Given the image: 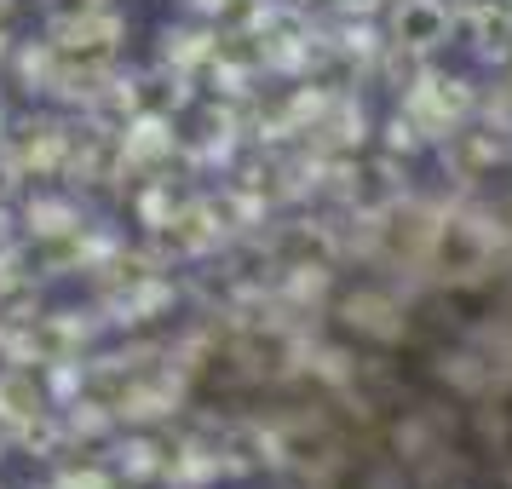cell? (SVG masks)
Returning a JSON list of instances; mask_svg holds the SVG:
<instances>
[{
  "mask_svg": "<svg viewBox=\"0 0 512 489\" xmlns=\"http://www.w3.org/2000/svg\"><path fill=\"white\" fill-rule=\"evenodd\" d=\"M449 6L443 0H403L392 12V41L403 52H426V47H438L443 35H449Z\"/></svg>",
  "mask_w": 512,
  "mask_h": 489,
  "instance_id": "6da1fadb",
  "label": "cell"
},
{
  "mask_svg": "<svg viewBox=\"0 0 512 489\" xmlns=\"http://www.w3.org/2000/svg\"><path fill=\"white\" fill-rule=\"evenodd\" d=\"M472 47L484 52V58H512V12L501 6H484V12H472Z\"/></svg>",
  "mask_w": 512,
  "mask_h": 489,
  "instance_id": "7a4b0ae2",
  "label": "cell"
},
{
  "mask_svg": "<svg viewBox=\"0 0 512 489\" xmlns=\"http://www.w3.org/2000/svg\"><path fill=\"white\" fill-rule=\"evenodd\" d=\"M0 415L12 420H35L41 415V392H35V374L24 369H12V374H0Z\"/></svg>",
  "mask_w": 512,
  "mask_h": 489,
  "instance_id": "3957f363",
  "label": "cell"
},
{
  "mask_svg": "<svg viewBox=\"0 0 512 489\" xmlns=\"http://www.w3.org/2000/svg\"><path fill=\"white\" fill-rule=\"evenodd\" d=\"M41 6H47L52 24H81V18H93L104 0H41Z\"/></svg>",
  "mask_w": 512,
  "mask_h": 489,
  "instance_id": "277c9868",
  "label": "cell"
},
{
  "mask_svg": "<svg viewBox=\"0 0 512 489\" xmlns=\"http://www.w3.org/2000/svg\"><path fill=\"white\" fill-rule=\"evenodd\" d=\"M18 179H24V167H18V156L0 144V208L12 202V190H18Z\"/></svg>",
  "mask_w": 512,
  "mask_h": 489,
  "instance_id": "5b68a950",
  "label": "cell"
},
{
  "mask_svg": "<svg viewBox=\"0 0 512 489\" xmlns=\"http://www.w3.org/2000/svg\"><path fill=\"white\" fill-rule=\"evenodd\" d=\"M12 12H18V0H0V24H12Z\"/></svg>",
  "mask_w": 512,
  "mask_h": 489,
  "instance_id": "8992f818",
  "label": "cell"
}]
</instances>
